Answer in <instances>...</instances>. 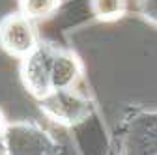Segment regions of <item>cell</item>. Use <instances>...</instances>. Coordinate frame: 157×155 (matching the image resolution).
Wrapping results in <instances>:
<instances>
[{
    "label": "cell",
    "instance_id": "cell-9",
    "mask_svg": "<svg viewBox=\"0 0 157 155\" xmlns=\"http://www.w3.org/2000/svg\"><path fill=\"white\" fill-rule=\"evenodd\" d=\"M0 155H6V153H4V151H2V149H0Z\"/></svg>",
    "mask_w": 157,
    "mask_h": 155
},
{
    "label": "cell",
    "instance_id": "cell-5",
    "mask_svg": "<svg viewBox=\"0 0 157 155\" xmlns=\"http://www.w3.org/2000/svg\"><path fill=\"white\" fill-rule=\"evenodd\" d=\"M60 8V0H19V11L32 21H41L54 15Z\"/></svg>",
    "mask_w": 157,
    "mask_h": 155
},
{
    "label": "cell",
    "instance_id": "cell-4",
    "mask_svg": "<svg viewBox=\"0 0 157 155\" xmlns=\"http://www.w3.org/2000/svg\"><path fill=\"white\" fill-rule=\"evenodd\" d=\"M37 45L39 40L36 36L32 19H28L25 13L13 11L0 19V47L10 56L23 60Z\"/></svg>",
    "mask_w": 157,
    "mask_h": 155
},
{
    "label": "cell",
    "instance_id": "cell-3",
    "mask_svg": "<svg viewBox=\"0 0 157 155\" xmlns=\"http://www.w3.org/2000/svg\"><path fill=\"white\" fill-rule=\"evenodd\" d=\"M37 103L43 116H47L51 122L62 127H75L82 123L84 120H88L94 107L88 95L81 93L75 88L54 90L47 93L45 97L37 99Z\"/></svg>",
    "mask_w": 157,
    "mask_h": 155
},
{
    "label": "cell",
    "instance_id": "cell-7",
    "mask_svg": "<svg viewBox=\"0 0 157 155\" xmlns=\"http://www.w3.org/2000/svg\"><path fill=\"white\" fill-rule=\"evenodd\" d=\"M140 11L144 19L157 25V0H140Z\"/></svg>",
    "mask_w": 157,
    "mask_h": 155
},
{
    "label": "cell",
    "instance_id": "cell-6",
    "mask_svg": "<svg viewBox=\"0 0 157 155\" xmlns=\"http://www.w3.org/2000/svg\"><path fill=\"white\" fill-rule=\"evenodd\" d=\"M94 15L103 23L122 19L127 11V0H92Z\"/></svg>",
    "mask_w": 157,
    "mask_h": 155
},
{
    "label": "cell",
    "instance_id": "cell-2",
    "mask_svg": "<svg viewBox=\"0 0 157 155\" xmlns=\"http://www.w3.org/2000/svg\"><path fill=\"white\" fill-rule=\"evenodd\" d=\"M6 155H60V144L36 122L8 123L2 146Z\"/></svg>",
    "mask_w": 157,
    "mask_h": 155
},
{
    "label": "cell",
    "instance_id": "cell-8",
    "mask_svg": "<svg viewBox=\"0 0 157 155\" xmlns=\"http://www.w3.org/2000/svg\"><path fill=\"white\" fill-rule=\"evenodd\" d=\"M8 120H6V116L4 112L0 110V146H2V140H4V134H6V129H8Z\"/></svg>",
    "mask_w": 157,
    "mask_h": 155
},
{
    "label": "cell",
    "instance_id": "cell-1",
    "mask_svg": "<svg viewBox=\"0 0 157 155\" xmlns=\"http://www.w3.org/2000/svg\"><path fill=\"white\" fill-rule=\"evenodd\" d=\"M19 71L25 88L36 99H41L54 90L75 88L82 79V62L73 51L39 41L21 60Z\"/></svg>",
    "mask_w": 157,
    "mask_h": 155
}]
</instances>
